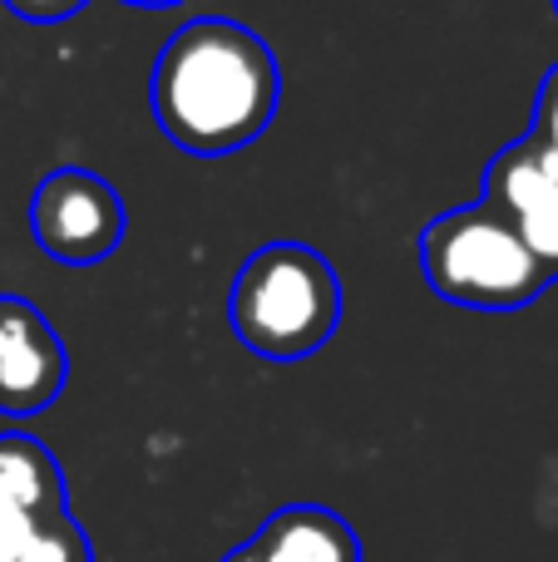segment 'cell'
<instances>
[{"instance_id":"1","label":"cell","mask_w":558,"mask_h":562,"mask_svg":"<svg viewBox=\"0 0 558 562\" xmlns=\"http://www.w3.org/2000/svg\"><path fill=\"white\" fill-rule=\"evenodd\" d=\"M154 119L183 154H233L277 109L272 49L233 20H188L154 65Z\"/></svg>"},{"instance_id":"2","label":"cell","mask_w":558,"mask_h":562,"mask_svg":"<svg viewBox=\"0 0 558 562\" xmlns=\"http://www.w3.org/2000/svg\"><path fill=\"white\" fill-rule=\"evenodd\" d=\"M342 286L322 252L302 243H272L247 257L233 281L227 321L237 340L267 360H302L336 330Z\"/></svg>"},{"instance_id":"3","label":"cell","mask_w":558,"mask_h":562,"mask_svg":"<svg viewBox=\"0 0 558 562\" xmlns=\"http://www.w3.org/2000/svg\"><path fill=\"white\" fill-rule=\"evenodd\" d=\"M421 262H425V281L445 301L475 311L529 306L544 291V281H549V272L524 247L520 227L504 213H494L490 203L455 207V213L435 217L425 227Z\"/></svg>"},{"instance_id":"4","label":"cell","mask_w":558,"mask_h":562,"mask_svg":"<svg viewBox=\"0 0 558 562\" xmlns=\"http://www.w3.org/2000/svg\"><path fill=\"white\" fill-rule=\"evenodd\" d=\"M30 233L49 257L89 267L114 252V243L124 237V203L104 178L85 173V168H59L35 188Z\"/></svg>"},{"instance_id":"5","label":"cell","mask_w":558,"mask_h":562,"mask_svg":"<svg viewBox=\"0 0 558 562\" xmlns=\"http://www.w3.org/2000/svg\"><path fill=\"white\" fill-rule=\"evenodd\" d=\"M65 385V350L30 301L0 296V415H35Z\"/></svg>"},{"instance_id":"6","label":"cell","mask_w":558,"mask_h":562,"mask_svg":"<svg viewBox=\"0 0 558 562\" xmlns=\"http://www.w3.org/2000/svg\"><path fill=\"white\" fill-rule=\"evenodd\" d=\"M223 562H361V543L332 508L292 504L277 508L253 543L233 548Z\"/></svg>"},{"instance_id":"7","label":"cell","mask_w":558,"mask_h":562,"mask_svg":"<svg viewBox=\"0 0 558 562\" xmlns=\"http://www.w3.org/2000/svg\"><path fill=\"white\" fill-rule=\"evenodd\" d=\"M558 188V148H549L539 134L510 144L490 164V207L520 223L529 207H539Z\"/></svg>"},{"instance_id":"8","label":"cell","mask_w":558,"mask_h":562,"mask_svg":"<svg viewBox=\"0 0 558 562\" xmlns=\"http://www.w3.org/2000/svg\"><path fill=\"white\" fill-rule=\"evenodd\" d=\"M0 494L20 504L35 518H59L65 514V488H59V469L35 439L5 435L0 439Z\"/></svg>"},{"instance_id":"9","label":"cell","mask_w":558,"mask_h":562,"mask_svg":"<svg viewBox=\"0 0 558 562\" xmlns=\"http://www.w3.org/2000/svg\"><path fill=\"white\" fill-rule=\"evenodd\" d=\"M15 562H89V543L65 514L59 518H45L30 538V548L20 553Z\"/></svg>"},{"instance_id":"10","label":"cell","mask_w":558,"mask_h":562,"mask_svg":"<svg viewBox=\"0 0 558 562\" xmlns=\"http://www.w3.org/2000/svg\"><path fill=\"white\" fill-rule=\"evenodd\" d=\"M520 237H524V247L534 252V262L544 267V272H558V188L549 198H544L539 207H529V213L520 217Z\"/></svg>"},{"instance_id":"11","label":"cell","mask_w":558,"mask_h":562,"mask_svg":"<svg viewBox=\"0 0 558 562\" xmlns=\"http://www.w3.org/2000/svg\"><path fill=\"white\" fill-rule=\"evenodd\" d=\"M40 524H45V518L25 514L20 504H10V498L0 494V562H15L20 553H25Z\"/></svg>"},{"instance_id":"12","label":"cell","mask_w":558,"mask_h":562,"mask_svg":"<svg viewBox=\"0 0 558 562\" xmlns=\"http://www.w3.org/2000/svg\"><path fill=\"white\" fill-rule=\"evenodd\" d=\"M534 134L544 138L549 148H558V69L544 79V94H539V128Z\"/></svg>"},{"instance_id":"13","label":"cell","mask_w":558,"mask_h":562,"mask_svg":"<svg viewBox=\"0 0 558 562\" xmlns=\"http://www.w3.org/2000/svg\"><path fill=\"white\" fill-rule=\"evenodd\" d=\"M5 5L25 20H65L69 10H79L85 0H5Z\"/></svg>"},{"instance_id":"14","label":"cell","mask_w":558,"mask_h":562,"mask_svg":"<svg viewBox=\"0 0 558 562\" xmlns=\"http://www.w3.org/2000/svg\"><path fill=\"white\" fill-rule=\"evenodd\" d=\"M138 5H178V0H138Z\"/></svg>"},{"instance_id":"15","label":"cell","mask_w":558,"mask_h":562,"mask_svg":"<svg viewBox=\"0 0 558 562\" xmlns=\"http://www.w3.org/2000/svg\"><path fill=\"white\" fill-rule=\"evenodd\" d=\"M554 5H558V0H554Z\"/></svg>"}]
</instances>
